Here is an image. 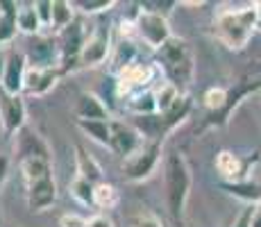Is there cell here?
<instances>
[{"label":"cell","instance_id":"d6a6232c","mask_svg":"<svg viewBox=\"0 0 261 227\" xmlns=\"http://www.w3.org/2000/svg\"><path fill=\"white\" fill-rule=\"evenodd\" d=\"M32 5H34V12H37L41 28H50V23H53V0H37Z\"/></svg>","mask_w":261,"mask_h":227},{"label":"cell","instance_id":"60d3db41","mask_svg":"<svg viewBox=\"0 0 261 227\" xmlns=\"http://www.w3.org/2000/svg\"><path fill=\"white\" fill-rule=\"evenodd\" d=\"M257 184H259V205H261V178L257 180Z\"/></svg>","mask_w":261,"mask_h":227},{"label":"cell","instance_id":"9c48e42d","mask_svg":"<svg viewBox=\"0 0 261 227\" xmlns=\"http://www.w3.org/2000/svg\"><path fill=\"white\" fill-rule=\"evenodd\" d=\"M112 128V136H109V150L116 153L118 157L127 159L129 155H134L139 148L145 143V136L137 125L127 123V120H114L109 123Z\"/></svg>","mask_w":261,"mask_h":227},{"label":"cell","instance_id":"5bb4252c","mask_svg":"<svg viewBox=\"0 0 261 227\" xmlns=\"http://www.w3.org/2000/svg\"><path fill=\"white\" fill-rule=\"evenodd\" d=\"M25 70H28V59L23 50H7V64H5V75L0 82L5 95H23Z\"/></svg>","mask_w":261,"mask_h":227},{"label":"cell","instance_id":"52a82bcc","mask_svg":"<svg viewBox=\"0 0 261 227\" xmlns=\"http://www.w3.org/2000/svg\"><path fill=\"white\" fill-rule=\"evenodd\" d=\"M114 39L109 25L100 23L87 34V41L82 45V53L77 59V68H98L112 57Z\"/></svg>","mask_w":261,"mask_h":227},{"label":"cell","instance_id":"d590c367","mask_svg":"<svg viewBox=\"0 0 261 227\" xmlns=\"http://www.w3.org/2000/svg\"><path fill=\"white\" fill-rule=\"evenodd\" d=\"M87 227H114V220L107 214H95L87 218Z\"/></svg>","mask_w":261,"mask_h":227},{"label":"cell","instance_id":"f35d334b","mask_svg":"<svg viewBox=\"0 0 261 227\" xmlns=\"http://www.w3.org/2000/svg\"><path fill=\"white\" fill-rule=\"evenodd\" d=\"M5 64H7V53L0 48V82H3V75H5Z\"/></svg>","mask_w":261,"mask_h":227},{"label":"cell","instance_id":"7c38bea8","mask_svg":"<svg viewBox=\"0 0 261 227\" xmlns=\"http://www.w3.org/2000/svg\"><path fill=\"white\" fill-rule=\"evenodd\" d=\"M14 155H16V161L23 159H32V157H41V159H53L50 157V148L41 134L34 128L25 125L23 130H18L14 134Z\"/></svg>","mask_w":261,"mask_h":227},{"label":"cell","instance_id":"cb8c5ba5","mask_svg":"<svg viewBox=\"0 0 261 227\" xmlns=\"http://www.w3.org/2000/svg\"><path fill=\"white\" fill-rule=\"evenodd\" d=\"M77 128L82 130L84 136H89L91 141H95L98 145L109 148V136H112V128L109 123L112 120H75Z\"/></svg>","mask_w":261,"mask_h":227},{"label":"cell","instance_id":"2e32d148","mask_svg":"<svg viewBox=\"0 0 261 227\" xmlns=\"http://www.w3.org/2000/svg\"><path fill=\"white\" fill-rule=\"evenodd\" d=\"M25 203H28V209L32 214H43V211L53 209V205L57 203V182H55V178L25 186Z\"/></svg>","mask_w":261,"mask_h":227},{"label":"cell","instance_id":"b9f144b4","mask_svg":"<svg viewBox=\"0 0 261 227\" xmlns=\"http://www.w3.org/2000/svg\"><path fill=\"white\" fill-rule=\"evenodd\" d=\"M0 227H3V216H0Z\"/></svg>","mask_w":261,"mask_h":227},{"label":"cell","instance_id":"83f0119b","mask_svg":"<svg viewBox=\"0 0 261 227\" xmlns=\"http://www.w3.org/2000/svg\"><path fill=\"white\" fill-rule=\"evenodd\" d=\"M73 21H75L73 3H66V0H53V23H50V28L55 30V34L62 32L64 28H68Z\"/></svg>","mask_w":261,"mask_h":227},{"label":"cell","instance_id":"603a6c76","mask_svg":"<svg viewBox=\"0 0 261 227\" xmlns=\"http://www.w3.org/2000/svg\"><path fill=\"white\" fill-rule=\"evenodd\" d=\"M16 30L28 37H37L41 34V23H39V16L34 12V5L32 3H18L16 9Z\"/></svg>","mask_w":261,"mask_h":227},{"label":"cell","instance_id":"7402d4cb","mask_svg":"<svg viewBox=\"0 0 261 227\" xmlns=\"http://www.w3.org/2000/svg\"><path fill=\"white\" fill-rule=\"evenodd\" d=\"M16 9H18V3H14V0H0V48L12 43L18 32Z\"/></svg>","mask_w":261,"mask_h":227},{"label":"cell","instance_id":"30bf717a","mask_svg":"<svg viewBox=\"0 0 261 227\" xmlns=\"http://www.w3.org/2000/svg\"><path fill=\"white\" fill-rule=\"evenodd\" d=\"M28 66H39V68H59V45L55 37H46V34H37L30 37L28 48L23 50Z\"/></svg>","mask_w":261,"mask_h":227},{"label":"cell","instance_id":"e0dca14e","mask_svg":"<svg viewBox=\"0 0 261 227\" xmlns=\"http://www.w3.org/2000/svg\"><path fill=\"white\" fill-rule=\"evenodd\" d=\"M75 120H112V112L102 103L100 95L91 91H82L75 100Z\"/></svg>","mask_w":261,"mask_h":227},{"label":"cell","instance_id":"f546056e","mask_svg":"<svg viewBox=\"0 0 261 227\" xmlns=\"http://www.w3.org/2000/svg\"><path fill=\"white\" fill-rule=\"evenodd\" d=\"M225 100H227V89H223V87H212V89L204 91L202 105L207 107V112H209L207 116H216V114L223 112Z\"/></svg>","mask_w":261,"mask_h":227},{"label":"cell","instance_id":"f1b7e54d","mask_svg":"<svg viewBox=\"0 0 261 227\" xmlns=\"http://www.w3.org/2000/svg\"><path fill=\"white\" fill-rule=\"evenodd\" d=\"M68 193H71V198L75 203H80L84 207L93 205V184L87 180H82V178H77V175H75L73 182L68 184Z\"/></svg>","mask_w":261,"mask_h":227},{"label":"cell","instance_id":"9a60e30c","mask_svg":"<svg viewBox=\"0 0 261 227\" xmlns=\"http://www.w3.org/2000/svg\"><path fill=\"white\" fill-rule=\"evenodd\" d=\"M62 70L57 66L55 68H39V66H28L25 70V82H23V93L25 95H34V98H39V95H46L50 93L55 87H57V82L62 80Z\"/></svg>","mask_w":261,"mask_h":227},{"label":"cell","instance_id":"484cf974","mask_svg":"<svg viewBox=\"0 0 261 227\" xmlns=\"http://www.w3.org/2000/svg\"><path fill=\"white\" fill-rule=\"evenodd\" d=\"M120 203V193L109 182H98L93 184V207L98 209H116Z\"/></svg>","mask_w":261,"mask_h":227},{"label":"cell","instance_id":"d4e9b609","mask_svg":"<svg viewBox=\"0 0 261 227\" xmlns=\"http://www.w3.org/2000/svg\"><path fill=\"white\" fill-rule=\"evenodd\" d=\"M137 57H139V50H137V45H134V41L129 37H120L118 41L114 43L112 62H114V66H116V70L129 66L132 62H137Z\"/></svg>","mask_w":261,"mask_h":227},{"label":"cell","instance_id":"836d02e7","mask_svg":"<svg viewBox=\"0 0 261 227\" xmlns=\"http://www.w3.org/2000/svg\"><path fill=\"white\" fill-rule=\"evenodd\" d=\"M59 227H87V218H82L80 214H62L59 218Z\"/></svg>","mask_w":261,"mask_h":227},{"label":"cell","instance_id":"277c9868","mask_svg":"<svg viewBox=\"0 0 261 227\" xmlns=\"http://www.w3.org/2000/svg\"><path fill=\"white\" fill-rule=\"evenodd\" d=\"M164 155V143L162 141H148L134 155H129L127 159H123V178L127 182H145L152 178V173L157 170V166L162 164Z\"/></svg>","mask_w":261,"mask_h":227},{"label":"cell","instance_id":"8992f818","mask_svg":"<svg viewBox=\"0 0 261 227\" xmlns=\"http://www.w3.org/2000/svg\"><path fill=\"white\" fill-rule=\"evenodd\" d=\"M87 28H84L82 18H75V21L64 28L62 32H57V45H59V70L62 75L73 73L77 70V59L82 53V45L87 41Z\"/></svg>","mask_w":261,"mask_h":227},{"label":"cell","instance_id":"ac0fdd59","mask_svg":"<svg viewBox=\"0 0 261 227\" xmlns=\"http://www.w3.org/2000/svg\"><path fill=\"white\" fill-rule=\"evenodd\" d=\"M75 170H77V178L91 182V184H98V182H105L102 178V166L95 161V157L91 153L82 148V145H75Z\"/></svg>","mask_w":261,"mask_h":227},{"label":"cell","instance_id":"ab89813d","mask_svg":"<svg viewBox=\"0 0 261 227\" xmlns=\"http://www.w3.org/2000/svg\"><path fill=\"white\" fill-rule=\"evenodd\" d=\"M257 5V16H259V25H261V3H254Z\"/></svg>","mask_w":261,"mask_h":227},{"label":"cell","instance_id":"8d00e7d4","mask_svg":"<svg viewBox=\"0 0 261 227\" xmlns=\"http://www.w3.org/2000/svg\"><path fill=\"white\" fill-rule=\"evenodd\" d=\"M9 166H12V161H9L7 155H0V191H3L5 182L9 178Z\"/></svg>","mask_w":261,"mask_h":227},{"label":"cell","instance_id":"8fae6325","mask_svg":"<svg viewBox=\"0 0 261 227\" xmlns=\"http://www.w3.org/2000/svg\"><path fill=\"white\" fill-rule=\"evenodd\" d=\"M254 161H259V153H254V157H239L232 150H220L214 159L216 173L223 178V182H239V180H248L250 178V168L254 166Z\"/></svg>","mask_w":261,"mask_h":227},{"label":"cell","instance_id":"7a4b0ae2","mask_svg":"<svg viewBox=\"0 0 261 227\" xmlns=\"http://www.w3.org/2000/svg\"><path fill=\"white\" fill-rule=\"evenodd\" d=\"M257 28H259L257 5H248V7L241 9H223L214 18L216 39L229 50H243Z\"/></svg>","mask_w":261,"mask_h":227},{"label":"cell","instance_id":"4dcf8cb0","mask_svg":"<svg viewBox=\"0 0 261 227\" xmlns=\"http://www.w3.org/2000/svg\"><path fill=\"white\" fill-rule=\"evenodd\" d=\"M75 12H80L82 16H93V14L109 12L112 7H116L114 0H75L73 3Z\"/></svg>","mask_w":261,"mask_h":227},{"label":"cell","instance_id":"e575fe53","mask_svg":"<svg viewBox=\"0 0 261 227\" xmlns=\"http://www.w3.org/2000/svg\"><path fill=\"white\" fill-rule=\"evenodd\" d=\"M252 209L254 205H245L243 209L239 211V216L232 220V225L229 227H250V218H252Z\"/></svg>","mask_w":261,"mask_h":227},{"label":"cell","instance_id":"d6986e66","mask_svg":"<svg viewBox=\"0 0 261 227\" xmlns=\"http://www.w3.org/2000/svg\"><path fill=\"white\" fill-rule=\"evenodd\" d=\"M220 189L232 198L241 200L243 205H259V184L252 178L239 182H220Z\"/></svg>","mask_w":261,"mask_h":227},{"label":"cell","instance_id":"1f68e13d","mask_svg":"<svg viewBox=\"0 0 261 227\" xmlns=\"http://www.w3.org/2000/svg\"><path fill=\"white\" fill-rule=\"evenodd\" d=\"M129 227H164L162 220L152 214V211H137L134 216H129Z\"/></svg>","mask_w":261,"mask_h":227},{"label":"cell","instance_id":"6da1fadb","mask_svg":"<svg viewBox=\"0 0 261 227\" xmlns=\"http://www.w3.org/2000/svg\"><path fill=\"white\" fill-rule=\"evenodd\" d=\"M193 184L189 159L179 150H170L164 157V189H166V207L175 223L184 220V209Z\"/></svg>","mask_w":261,"mask_h":227},{"label":"cell","instance_id":"5b68a950","mask_svg":"<svg viewBox=\"0 0 261 227\" xmlns=\"http://www.w3.org/2000/svg\"><path fill=\"white\" fill-rule=\"evenodd\" d=\"M129 23H132L134 34H137L145 45H150L152 50H159L170 37H173L168 18L162 16V14L148 12V9H137V14L132 16Z\"/></svg>","mask_w":261,"mask_h":227},{"label":"cell","instance_id":"ba28073f","mask_svg":"<svg viewBox=\"0 0 261 227\" xmlns=\"http://www.w3.org/2000/svg\"><path fill=\"white\" fill-rule=\"evenodd\" d=\"M159 75V66L154 64H145V62H132L129 66L116 70V87L120 98H127V95L137 93V91H145L154 87V80Z\"/></svg>","mask_w":261,"mask_h":227},{"label":"cell","instance_id":"74e56055","mask_svg":"<svg viewBox=\"0 0 261 227\" xmlns=\"http://www.w3.org/2000/svg\"><path fill=\"white\" fill-rule=\"evenodd\" d=\"M250 227H261V205H254L252 218H250Z\"/></svg>","mask_w":261,"mask_h":227},{"label":"cell","instance_id":"4316f807","mask_svg":"<svg viewBox=\"0 0 261 227\" xmlns=\"http://www.w3.org/2000/svg\"><path fill=\"white\" fill-rule=\"evenodd\" d=\"M152 93H154V103H157V114H164L177 103V98L182 95V91L175 87V84H170V82L164 80V82L154 84Z\"/></svg>","mask_w":261,"mask_h":227},{"label":"cell","instance_id":"44dd1931","mask_svg":"<svg viewBox=\"0 0 261 227\" xmlns=\"http://www.w3.org/2000/svg\"><path fill=\"white\" fill-rule=\"evenodd\" d=\"M123 103H125V109H127L129 114L139 116V118H150V116L157 114V103H154L152 89L137 91V93L123 98Z\"/></svg>","mask_w":261,"mask_h":227},{"label":"cell","instance_id":"3957f363","mask_svg":"<svg viewBox=\"0 0 261 227\" xmlns=\"http://www.w3.org/2000/svg\"><path fill=\"white\" fill-rule=\"evenodd\" d=\"M159 68L166 73V82L175 84L184 93V87H189L193 80V53L189 41L179 37H170L162 48L157 50Z\"/></svg>","mask_w":261,"mask_h":227},{"label":"cell","instance_id":"ffe728a7","mask_svg":"<svg viewBox=\"0 0 261 227\" xmlns=\"http://www.w3.org/2000/svg\"><path fill=\"white\" fill-rule=\"evenodd\" d=\"M18 170H21L25 186L34 184V182L53 178V159H41V157L23 159V161H18Z\"/></svg>","mask_w":261,"mask_h":227},{"label":"cell","instance_id":"4fadbf2b","mask_svg":"<svg viewBox=\"0 0 261 227\" xmlns=\"http://www.w3.org/2000/svg\"><path fill=\"white\" fill-rule=\"evenodd\" d=\"M0 123L7 136H14L28 125V107L23 95H0Z\"/></svg>","mask_w":261,"mask_h":227}]
</instances>
